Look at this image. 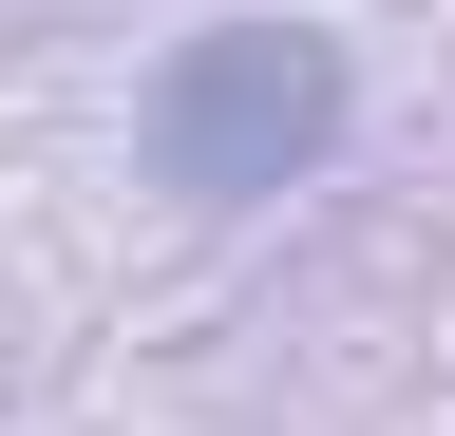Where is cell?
Returning <instances> with one entry per match:
<instances>
[{"label":"cell","instance_id":"cell-1","mask_svg":"<svg viewBox=\"0 0 455 436\" xmlns=\"http://www.w3.org/2000/svg\"><path fill=\"white\" fill-rule=\"evenodd\" d=\"M341 115H361V76H341V38L323 20H209V38H171L152 58V190H190V209H266V190H304Z\"/></svg>","mask_w":455,"mask_h":436}]
</instances>
